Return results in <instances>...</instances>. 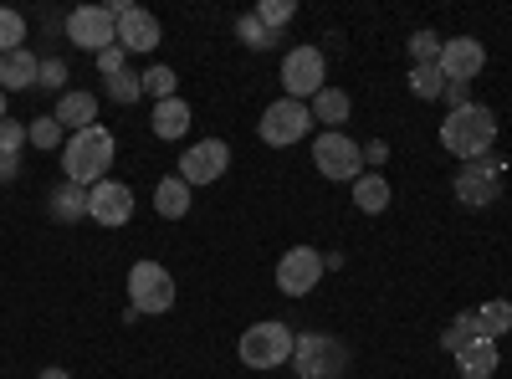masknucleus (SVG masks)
<instances>
[{"label": "nucleus", "mask_w": 512, "mask_h": 379, "mask_svg": "<svg viewBox=\"0 0 512 379\" xmlns=\"http://www.w3.org/2000/svg\"><path fill=\"white\" fill-rule=\"evenodd\" d=\"M328 262L318 246H287L282 262H277V292H287V298H308V292L323 282Z\"/></svg>", "instance_id": "9"}, {"label": "nucleus", "mask_w": 512, "mask_h": 379, "mask_svg": "<svg viewBox=\"0 0 512 379\" xmlns=\"http://www.w3.org/2000/svg\"><path fill=\"white\" fill-rule=\"evenodd\" d=\"M436 67H441L446 82H472L487 67V47H482L477 36H451L446 47H441V62Z\"/></svg>", "instance_id": "14"}, {"label": "nucleus", "mask_w": 512, "mask_h": 379, "mask_svg": "<svg viewBox=\"0 0 512 379\" xmlns=\"http://www.w3.org/2000/svg\"><path fill=\"white\" fill-rule=\"evenodd\" d=\"M256 134H262V144H272V149H287V144L313 134V108L297 103V98H277L262 113V123H256Z\"/></svg>", "instance_id": "7"}, {"label": "nucleus", "mask_w": 512, "mask_h": 379, "mask_svg": "<svg viewBox=\"0 0 512 379\" xmlns=\"http://www.w3.org/2000/svg\"><path fill=\"white\" fill-rule=\"evenodd\" d=\"M313 164H318V175H323V180H344V185H354V180L364 175V149H359L349 134L328 129V134L313 139Z\"/></svg>", "instance_id": "6"}, {"label": "nucleus", "mask_w": 512, "mask_h": 379, "mask_svg": "<svg viewBox=\"0 0 512 379\" xmlns=\"http://www.w3.org/2000/svg\"><path fill=\"white\" fill-rule=\"evenodd\" d=\"M236 36L246 41V47H256V52H267V47H277V36L262 26V21H256V16H241L236 21Z\"/></svg>", "instance_id": "33"}, {"label": "nucleus", "mask_w": 512, "mask_h": 379, "mask_svg": "<svg viewBox=\"0 0 512 379\" xmlns=\"http://www.w3.org/2000/svg\"><path fill=\"white\" fill-rule=\"evenodd\" d=\"M226 170H231V144H226V139H200V144H190L185 159H180V180H185L190 190H195V185H216Z\"/></svg>", "instance_id": "12"}, {"label": "nucleus", "mask_w": 512, "mask_h": 379, "mask_svg": "<svg viewBox=\"0 0 512 379\" xmlns=\"http://www.w3.org/2000/svg\"><path fill=\"white\" fill-rule=\"evenodd\" d=\"M26 139H31L36 149H47V154H52V149H62V144H67V129L47 113V118H31V123H26Z\"/></svg>", "instance_id": "26"}, {"label": "nucleus", "mask_w": 512, "mask_h": 379, "mask_svg": "<svg viewBox=\"0 0 512 379\" xmlns=\"http://www.w3.org/2000/svg\"><path fill=\"white\" fill-rule=\"evenodd\" d=\"M103 93H108L113 103H139V98H144V82L123 67V72H113V77H108V88H103Z\"/></svg>", "instance_id": "31"}, {"label": "nucleus", "mask_w": 512, "mask_h": 379, "mask_svg": "<svg viewBox=\"0 0 512 379\" xmlns=\"http://www.w3.org/2000/svg\"><path fill=\"white\" fill-rule=\"evenodd\" d=\"M441 47H446V36H436V31H415V36H410L415 67H436V62H441Z\"/></svg>", "instance_id": "30"}, {"label": "nucleus", "mask_w": 512, "mask_h": 379, "mask_svg": "<svg viewBox=\"0 0 512 379\" xmlns=\"http://www.w3.org/2000/svg\"><path fill=\"white\" fill-rule=\"evenodd\" d=\"M0 180H16V159H0Z\"/></svg>", "instance_id": "39"}, {"label": "nucleus", "mask_w": 512, "mask_h": 379, "mask_svg": "<svg viewBox=\"0 0 512 379\" xmlns=\"http://www.w3.org/2000/svg\"><path fill=\"white\" fill-rule=\"evenodd\" d=\"M354 205L364 210V216H384V210H390V180L364 170V175L354 180Z\"/></svg>", "instance_id": "21"}, {"label": "nucleus", "mask_w": 512, "mask_h": 379, "mask_svg": "<svg viewBox=\"0 0 512 379\" xmlns=\"http://www.w3.org/2000/svg\"><path fill=\"white\" fill-rule=\"evenodd\" d=\"M154 210H159L164 221H185V216H190V185H185L180 175L159 180V185H154Z\"/></svg>", "instance_id": "19"}, {"label": "nucleus", "mask_w": 512, "mask_h": 379, "mask_svg": "<svg viewBox=\"0 0 512 379\" xmlns=\"http://www.w3.org/2000/svg\"><path fill=\"white\" fill-rule=\"evenodd\" d=\"M52 118L62 123L67 134H82V129H93V123H98V98L93 93H62Z\"/></svg>", "instance_id": "17"}, {"label": "nucleus", "mask_w": 512, "mask_h": 379, "mask_svg": "<svg viewBox=\"0 0 512 379\" xmlns=\"http://www.w3.org/2000/svg\"><path fill=\"white\" fill-rule=\"evenodd\" d=\"M21 47H26V16L11 11V6H0V57L21 52Z\"/></svg>", "instance_id": "27"}, {"label": "nucleus", "mask_w": 512, "mask_h": 379, "mask_svg": "<svg viewBox=\"0 0 512 379\" xmlns=\"http://www.w3.org/2000/svg\"><path fill=\"white\" fill-rule=\"evenodd\" d=\"M36 77H41V62L26 47L0 57V93H26V88H36Z\"/></svg>", "instance_id": "16"}, {"label": "nucleus", "mask_w": 512, "mask_h": 379, "mask_svg": "<svg viewBox=\"0 0 512 379\" xmlns=\"http://www.w3.org/2000/svg\"><path fill=\"white\" fill-rule=\"evenodd\" d=\"M308 108H313V123H344L354 103H349V93H344V88H323Z\"/></svg>", "instance_id": "23"}, {"label": "nucleus", "mask_w": 512, "mask_h": 379, "mask_svg": "<svg viewBox=\"0 0 512 379\" xmlns=\"http://www.w3.org/2000/svg\"><path fill=\"white\" fill-rule=\"evenodd\" d=\"M410 93H415L420 103L441 98V93H446V77H441V67H410Z\"/></svg>", "instance_id": "28"}, {"label": "nucleus", "mask_w": 512, "mask_h": 379, "mask_svg": "<svg viewBox=\"0 0 512 379\" xmlns=\"http://www.w3.org/2000/svg\"><path fill=\"white\" fill-rule=\"evenodd\" d=\"M36 379H72V374H67V369H57V364H52V369H41V374H36Z\"/></svg>", "instance_id": "40"}, {"label": "nucleus", "mask_w": 512, "mask_h": 379, "mask_svg": "<svg viewBox=\"0 0 512 379\" xmlns=\"http://www.w3.org/2000/svg\"><path fill=\"white\" fill-rule=\"evenodd\" d=\"M472 339H487L482 323H477V313H456V318H451V328L441 333V349H446V354H456V349H466Z\"/></svg>", "instance_id": "24"}, {"label": "nucleus", "mask_w": 512, "mask_h": 379, "mask_svg": "<svg viewBox=\"0 0 512 379\" xmlns=\"http://www.w3.org/2000/svg\"><path fill=\"white\" fill-rule=\"evenodd\" d=\"M113 154H118V139L103 129V123H93V129L72 134V139L62 144V170H67V185L93 190L98 180H108Z\"/></svg>", "instance_id": "1"}, {"label": "nucleus", "mask_w": 512, "mask_h": 379, "mask_svg": "<svg viewBox=\"0 0 512 379\" xmlns=\"http://www.w3.org/2000/svg\"><path fill=\"white\" fill-rule=\"evenodd\" d=\"M62 82H67V62H62V57H47V62H41L36 88H62Z\"/></svg>", "instance_id": "35"}, {"label": "nucleus", "mask_w": 512, "mask_h": 379, "mask_svg": "<svg viewBox=\"0 0 512 379\" xmlns=\"http://www.w3.org/2000/svg\"><path fill=\"white\" fill-rule=\"evenodd\" d=\"M123 47H108V52H98V67H103V77H113V72H123Z\"/></svg>", "instance_id": "37"}, {"label": "nucleus", "mask_w": 512, "mask_h": 379, "mask_svg": "<svg viewBox=\"0 0 512 379\" xmlns=\"http://www.w3.org/2000/svg\"><path fill=\"white\" fill-rule=\"evenodd\" d=\"M21 144H31V139H26V123H11V118H6V123H0V159H16Z\"/></svg>", "instance_id": "34"}, {"label": "nucleus", "mask_w": 512, "mask_h": 379, "mask_svg": "<svg viewBox=\"0 0 512 379\" xmlns=\"http://www.w3.org/2000/svg\"><path fill=\"white\" fill-rule=\"evenodd\" d=\"M62 26H67V41H72V47H82V52L118 47V21H113L108 6H77V11H67Z\"/></svg>", "instance_id": "11"}, {"label": "nucleus", "mask_w": 512, "mask_h": 379, "mask_svg": "<svg viewBox=\"0 0 512 379\" xmlns=\"http://www.w3.org/2000/svg\"><path fill=\"white\" fill-rule=\"evenodd\" d=\"M456 369H461V379H492V369H497V344H492V339H472L466 349H456Z\"/></svg>", "instance_id": "18"}, {"label": "nucleus", "mask_w": 512, "mask_h": 379, "mask_svg": "<svg viewBox=\"0 0 512 379\" xmlns=\"http://www.w3.org/2000/svg\"><path fill=\"white\" fill-rule=\"evenodd\" d=\"M139 82H144V93H149V98H159V103H164V98H180V93H175V82H180V77H175V67H149Z\"/></svg>", "instance_id": "32"}, {"label": "nucleus", "mask_w": 512, "mask_h": 379, "mask_svg": "<svg viewBox=\"0 0 512 379\" xmlns=\"http://www.w3.org/2000/svg\"><path fill=\"white\" fill-rule=\"evenodd\" d=\"M159 21L149 16V11H139V6H128L123 16H118V47L123 52H154L159 47Z\"/></svg>", "instance_id": "15"}, {"label": "nucleus", "mask_w": 512, "mask_h": 379, "mask_svg": "<svg viewBox=\"0 0 512 379\" xmlns=\"http://www.w3.org/2000/svg\"><path fill=\"white\" fill-rule=\"evenodd\" d=\"M88 216L98 226H108V231L128 226V221H134V190H128L123 180H98L88 190Z\"/></svg>", "instance_id": "13"}, {"label": "nucleus", "mask_w": 512, "mask_h": 379, "mask_svg": "<svg viewBox=\"0 0 512 379\" xmlns=\"http://www.w3.org/2000/svg\"><path fill=\"white\" fill-rule=\"evenodd\" d=\"M441 98L451 103V113L466 108V103H472V82H446V93H441Z\"/></svg>", "instance_id": "36"}, {"label": "nucleus", "mask_w": 512, "mask_h": 379, "mask_svg": "<svg viewBox=\"0 0 512 379\" xmlns=\"http://www.w3.org/2000/svg\"><path fill=\"white\" fill-rule=\"evenodd\" d=\"M292 349H297V333L287 323H277V318L251 323L241 333V344H236L246 369H282V364H292Z\"/></svg>", "instance_id": "3"}, {"label": "nucleus", "mask_w": 512, "mask_h": 379, "mask_svg": "<svg viewBox=\"0 0 512 379\" xmlns=\"http://www.w3.org/2000/svg\"><path fill=\"white\" fill-rule=\"evenodd\" d=\"M497 195H502V159H497V154H482V159H472V164H461L456 200H461L466 210H487V205H497Z\"/></svg>", "instance_id": "10"}, {"label": "nucleus", "mask_w": 512, "mask_h": 379, "mask_svg": "<svg viewBox=\"0 0 512 379\" xmlns=\"http://www.w3.org/2000/svg\"><path fill=\"white\" fill-rule=\"evenodd\" d=\"M384 154H390V144L379 139V144H369V149H364V164H384Z\"/></svg>", "instance_id": "38"}, {"label": "nucleus", "mask_w": 512, "mask_h": 379, "mask_svg": "<svg viewBox=\"0 0 512 379\" xmlns=\"http://www.w3.org/2000/svg\"><path fill=\"white\" fill-rule=\"evenodd\" d=\"M292 369H297V379H344L349 374V349L338 344L333 333H297Z\"/></svg>", "instance_id": "4"}, {"label": "nucleus", "mask_w": 512, "mask_h": 379, "mask_svg": "<svg viewBox=\"0 0 512 379\" xmlns=\"http://www.w3.org/2000/svg\"><path fill=\"white\" fill-rule=\"evenodd\" d=\"M251 16L262 21L272 36H277V31H282V26L297 16V6H292V0H256V11H251Z\"/></svg>", "instance_id": "29"}, {"label": "nucleus", "mask_w": 512, "mask_h": 379, "mask_svg": "<svg viewBox=\"0 0 512 379\" xmlns=\"http://www.w3.org/2000/svg\"><path fill=\"white\" fill-rule=\"evenodd\" d=\"M492 139H497V113L487 108V103H466V108H456V113H446V123H441V144H446V154H456V159H482V154H492Z\"/></svg>", "instance_id": "2"}, {"label": "nucleus", "mask_w": 512, "mask_h": 379, "mask_svg": "<svg viewBox=\"0 0 512 379\" xmlns=\"http://www.w3.org/2000/svg\"><path fill=\"white\" fill-rule=\"evenodd\" d=\"M128 308L149 313V318L175 308V277H169V267H159V262H134L128 267Z\"/></svg>", "instance_id": "5"}, {"label": "nucleus", "mask_w": 512, "mask_h": 379, "mask_svg": "<svg viewBox=\"0 0 512 379\" xmlns=\"http://www.w3.org/2000/svg\"><path fill=\"white\" fill-rule=\"evenodd\" d=\"M282 88H287V98H297V103H313V98L328 88V62H323V52H318V47L287 52V57H282Z\"/></svg>", "instance_id": "8"}, {"label": "nucleus", "mask_w": 512, "mask_h": 379, "mask_svg": "<svg viewBox=\"0 0 512 379\" xmlns=\"http://www.w3.org/2000/svg\"><path fill=\"white\" fill-rule=\"evenodd\" d=\"M154 134H159V139H185V134H190V103H185V98L154 103Z\"/></svg>", "instance_id": "20"}, {"label": "nucleus", "mask_w": 512, "mask_h": 379, "mask_svg": "<svg viewBox=\"0 0 512 379\" xmlns=\"http://www.w3.org/2000/svg\"><path fill=\"white\" fill-rule=\"evenodd\" d=\"M477 323H482V333H487V339L497 344L502 333H512V303H507V298H492V303H482V308H477Z\"/></svg>", "instance_id": "25"}, {"label": "nucleus", "mask_w": 512, "mask_h": 379, "mask_svg": "<svg viewBox=\"0 0 512 379\" xmlns=\"http://www.w3.org/2000/svg\"><path fill=\"white\" fill-rule=\"evenodd\" d=\"M0 123H6V93H0Z\"/></svg>", "instance_id": "41"}, {"label": "nucleus", "mask_w": 512, "mask_h": 379, "mask_svg": "<svg viewBox=\"0 0 512 379\" xmlns=\"http://www.w3.org/2000/svg\"><path fill=\"white\" fill-rule=\"evenodd\" d=\"M52 221H62V226H72V221H88V190L82 185H62V190H52Z\"/></svg>", "instance_id": "22"}]
</instances>
